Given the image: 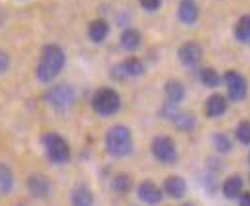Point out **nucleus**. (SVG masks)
Instances as JSON below:
<instances>
[{
  "mask_svg": "<svg viewBox=\"0 0 250 206\" xmlns=\"http://www.w3.org/2000/svg\"><path fill=\"white\" fill-rule=\"evenodd\" d=\"M65 66V52H63L62 46L58 45H46L42 50H41V58H39V64H37V79L41 83H50L54 81L60 71Z\"/></svg>",
  "mask_w": 250,
  "mask_h": 206,
  "instance_id": "f257e3e1",
  "label": "nucleus"
},
{
  "mask_svg": "<svg viewBox=\"0 0 250 206\" xmlns=\"http://www.w3.org/2000/svg\"><path fill=\"white\" fill-rule=\"evenodd\" d=\"M104 145L108 154H112L114 158H125L133 152V133L127 125L116 123L106 131Z\"/></svg>",
  "mask_w": 250,
  "mask_h": 206,
  "instance_id": "f03ea898",
  "label": "nucleus"
},
{
  "mask_svg": "<svg viewBox=\"0 0 250 206\" xmlns=\"http://www.w3.org/2000/svg\"><path fill=\"white\" fill-rule=\"evenodd\" d=\"M91 106L98 116H114L120 112L122 108V98L118 94V91H114L112 87H100L94 91L93 100H91Z\"/></svg>",
  "mask_w": 250,
  "mask_h": 206,
  "instance_id": "7ed1b4c3",
  "label": "nucleus"
},
{
  "mask_svg": "<svg viewBox=\"0 0 250 206\" xmlns=\"http://www.w3.org/2000/svg\"><path fill=\"white\" fill-rule=\"evenodd\" d=\"M42 147L52 164H65L71 158L69 143L63 139L60 133H44L42 135Z\"/></svg>",
  "mask_w": 250,
  "mask_h": 206,
  "instance_id": "20e7f679",
  "label": "nucleus"
},
{
  "mask_svg": "<svg viewBox=\"0 0 250 206\" xmlns=\"http://www.w3.org/2000/svg\"><path fill=\"white\" fill-rule=\"evenodd\" d=\"M44 102L56 112H65L75 104V91L71 85H54L44 92Z\"/></svg>",
  "mask_w": 250,
  "mask_h": 206,
  "instance_id": "39448f33",
  "label": "nucleus"
},
{
  "mask_svg": "<svg viewBox=\"0 0 250 206\" xmlns=\"http://www.w3.org/2000/svg\"><path fill=\"white\" fill-rule=\"evenodd\" d=\"M150 150H152V156L156 158L160 164H175L177 158H179V152H177V145L171 137L167 135H158L152 139V145H150Z\"/></svg>",
  "mask_w": 250,
  "mask_h": 206,
  "instance_id": "423d86ee",
  "label": "nucleus"
},
{
  "mask_svg": "<svg viewBox=\"0 0 250 206\" xmlns=\"http://www.w3.org/2000/svg\"><path fill=\"white\" fill-rule=\"evenodd\" d=\"M223 83H225V87H227V96H229L231 100L239 102V100H245V98H247L249 83H247V79H245L239 71H235V69L225 71Z\"/></svg>",
  "mask_w": 250,
  "mask_h": 206,
  "instance_id": "0eeeda50",
  "label": "nucleus"
},
{
  "mask_svg": "<svg viewBox=\"0 0 250 206\" xmlns=\"http://www.w3.org/2000/svg\"><path fill=\"white\" fill-rule=\"evenodd\" d=\"M114 77L116 79H135V77H141L145 73V64L141 58H125L122 64H118L114 69H112Z\"/></svg>",
  "mask_w": 250,
  "mask_h": 206,
  "instance_id": "6e6552de",
  "label": "nucleus"
},
{
  "mask_svg": "<svg viewBox=\"0 0 250 206\" xmlns=\"http://www.w3.org/2000/svg\"><path fill=\"white\" fill-rule=\"evenodd\" d=\"M177 58H179V62H181L183 66L194 68V66H198V64L202 62V58H204V48H202L196 41H187V43H183V45L179 46Z\"/></svg>",
  "mask_w": 250,
  "mask_h": 206,
  "instance_id": "1a4fd4ad",
  "label": "nucleus"
},
{
  "mask_svg": "<svg viewBox=\"0 0 250 206\" xmlns=\"http://www.w3.org/2000/svg\"><path fill=\"white\" fill-rule=\"evenodd\" d=\"M137 197L146 205H160L164 199V191L158 187L154 181L146 179L137 187Z\"/></svg>",
  "mask_w": 250,
  "mask_h": 206,
  "instance_id": "9d476101",
  "label": "nucleus"
},
{
  "mask_svg": "<svg viewBox=\"0 0 250 206\" xmlns=\"http://www.w3.org/2000/svg\"><path fill=\"white\" fill-rule=\"evenodd\" d=\"M27 191L35 199H46L50 195V181L42 174H31L27 177Z\"/></svg>",
  "mask_w": 250,
  "mask_h": 206,
  "instance_id": "9b49d317",
  "label": "nucleus"
},
{
  "mask_svg": "<svg viewBox=\"0 0 250 206\" xmlns=\"http://www.w3.org/2000/svg\"><path fill=\"white\" fill-rule=\"evenodd\" d=\"M225 112H227V98L223 94L214 92V94H210L206 98V102H204V114L208 118H219Z\"/></svg>",
  "mask_w": 250,
  "mask_h": 206,
  "instance_id": "f8f14e48",
  "label": "nucleus"
},
{
  "mask_svg": "<svg viewBox=\"0 0 250 206\" xmlns=\"http://www.w3.org/2000/svg\"><path fill=\"white\" fill-rule=\"evenodd\" d=\"M198 16H200V10H198V6H196L192 0H181V2H179L177 18H179L181 23L192 25V23L198 22Z\"/></svg>",
  "mask_w": 250,
  "mask_h": 206,
  "instance_id": "ddd939ff",
  "label": "nucleus"
},
{
  "mask_svg": "<svg viewBox=\"0 0 250 206\" xmlns=\"http://www.w3.org/2000/svg\"><path fill=\"white\" fill-rule=\"evenodd\" d=\"M162 191H164L167 197H171V199H181V197H185V193H187V183H185L183 177L169 176V177H166Z\"/></svg>",
  "mask_w": 250,
  "mask_h": 206,
  "instance_id": "4468645a",
  "label": "nucleus"
},
{
  "mask_svg": "<svg viewBox=\"0 0 250 206\" xmlns=\"http://www.w3.org/2000/svg\"><path fill=\"white\" fill-rule=\"evenodd\" d=\"M87 35H89V39H91L93 43L100 45V43H104V41L108 39V35H110V23H108L106 20H102V18L93 20V22L89 23V27H87Z\"/></svg>",
  "mask_w": 250,
  "mask_h": 206,
  "instance_id": "2eb2a0df",
  "label": "nucleus"
},
{
  "mask_svg": "<svg viewBox=\"0 0 250 206\" xmlns=\"http://www.w3.org/2000/svg\"><path fill=\"white\" fill-rule=\"evenodd\" d=\"M164 94H166V100L167 102L179 104V102H183V98L187 94V89H185V85L179 79H169L164 85Z\"/></svg>",
  "mask_w": 250,
  "mask_h": 206,
  "instance_id": "dca6fc26",
  "label": "nucleus"
},
{
  "mask_svg": "<svg viewBox=\"0 0 250 206\" xmlns=\"http://www.w3.org/2000/svg\"><path fill=\"white\" fill-rule=\"evenodd\" d=\"M243 185H245V181H243V177L241 176H229L223 183H221V193H223L225 199L235 201V199L241 197V193H243Z\"/></svg>",
  "mask_w": 250,
  "mask_h": 206,
  "instance_id": "f3484780",
  "label": "nucleus"
},
{
  "mask_svg": "<svg viewBox=\"0 0 250 206\" xmlns=\"http://www.w3.org/2000/svg\"><path fill=\"white\" fill-rule=\"evenodd\" d=\"M93 205H94V195L85 183H79V185H75L71 189V206H93Z\"/></svg>",
  "mask_w": 250,
  "mask_h": 206,
  "instance_id": "a211bd4d",
  "label": "nucleus"
},
{
  "mask_svg": "<svg viewBox=\"0 0 250 206\" xmlns=\"http://www.w3.org/2000/svg\"><path fill=\"white\" fill-rule=\"evenodd\" d=\"M120 43H122V48H124V50L133 52V50H137V48L141 46L143 35H141V31L135 29V27H127V29H124L122 37H120Z\"/></svg>",
  "mask_w": 250,
  "mask_h": 206,
  "instance_id": "6ab92c4d",
  "label": "nucleus"
},
{
  "mask_svg": "<svg viewBox=\"0 0 250 206\" xmlns=\"http://www.w3.org/2000/svg\"><path fill=\"white\" fill-rule=\"evenodd\" d=\"M14 183H16V179H14L12 168H10L8 164H2V162H0V193H2V195L12 193Z\"/></svg>",
  "mask_w": 250,
  "mask_h": 206,
  "instance_id": "aec40b11",
  "label": "nucleus"
},
{
  "mask_svg": "<svg viewBox=\"0 0 250 206\" xmlns=\"http://www.w3.org/2000/svg\"><path fill=\"white\" fill-rule=\"evenodd\" d=\"M171 123H173L179 131H192V129L196 127V118H194V114H190V112L179 110L177 116L171 119Z\"/></svg>",
  "mask_w": 250,
  "mask_h": 206,
  "instance_id": "412c9836",
  "label": "nucleus"
},
{
  "mask_svg": "<svg viewBox=\"0 0 250 206\" xmlns=\"http://www.w3.org/2000/svg\"><path fill=\"white\" fill-rule=\"evenodd\" d=\"M235 39L243 45H250V14L243 16L235 25Z\"/></svg>",
  "mask_w": 250,
  "mask_h": 206,
  "instance_id": "4be33fe9",
  "label": "nucleus"
},
{
  "mask_svg": "<svg viewBox=\"0 0 250 206\" xmlns=\"http://www.w3.org/2000/svg\"><path fill=\"white\" fill-rule=\"evenodd\" d=\"M198 77H200L202 85L208 89H216L221 83V75H219L214 68H202L200 73H198Z\"/></svg>",
  "mask_w": 250,
  "mask_h": 206,
  "instance_id": "5701e85b",
  "label": "nucleus"
},
{
  "mask_svg": "<svg viewBox=\"0 0 250 206\" xmlns=\"http://www.w3.org/2000/svg\"><path fill=\"white\" fill-rule=\"evenodd\" d=\"M131 187H133V181H131V177L127 176V174H118V176H114L112 179V189L116 191V193H129L131 191Z\"/></svg>",
  "mask_w": 250,
  "mask_h": 206,
  "instance_id": "b1692460",
  "label": "nucleus"
},
{
  "mask_svg": "<svg viewBox=\"0 0 250 206\" xmlns=\"http://www.w3.org/2000/svg\"><path fill=\"white\" fill-rule=\"evenodd\" d=\"M212 143H214V148L218 152H221V154H229L233 150V143H231V139L225 133H216L214 139H212Z\"/></svg>",
  "mask_w": 250,
  "mask_h": 206,
  "instance_id": "393cba45",
  "label": "nucleus"
},
{
  "mask_svg": "<svg viewBox=\"0 0 250 206\" xmlns=\"http://www.w3.org/2000/svg\"><path fill=\"white\" fill-rule=\"evenodd\" d=\"M235 135H237L239 143H243V145H250V121L243 119V121L237 125Z\"/></svg>",
  "mask_w": 250,
  "mask_h": 206,
  "instance_id": "a878e982",
  "label": "nucleus"
},
{
  "mask_svg": "<svg viewBox=\"0 0 250 206\" xmlns=\"http://www.w3.org/2000/svg\"><path fill=\"white\" fill-rule=\"evenodd\" d=\"M12 66V58L6 50H0V75H4Z\"/></svg>",
  "mask_w": 250,
  "mask_h": 206,
  "instance_id": "bb28decb",
  "label": "nucleus"
},
{
  "mask_svg": "<svg viewBox=\"0 0 250 206\" xmlns=\"http://www.w3.org/2000/svg\"><path fill=\"white\" fill-rule=\"evenodd\" d=\"M139 2H141L143 10H146V12H156L162 6V0H139Z\"/></svg>",
  "mask_w": 250,
  "mask_h": 206,
  "instance_id": "cd10ccee",
  "label": "nucleus"
},
{
  "mask_svg": "<svg viewBox=\"0 0 250 206\" xmlns=\"http://www.w3.org/2000/svg\"><path fill=\"white\" fill-rule=\"evenodd\" d=\"M239 206H250V193H241V197H239Z\"/></svg>",
  "mask_w": 250,
  "mask_h": 206,
  "instance_id": "c85d7f7f",
  "label": "nucleus"
},
{
  "mask_svg": "<svg viewBox=\"0 0 250 206\" xmlns=\"http://www.w3.org/2000/svg\"><path fill=\"white\" fill-rule=\"evenodd\" d=\"M18 206H27V205H23V203H21V205H18Z\"/></svg>",
  "mask_w": 250,
  "mask_h": 206,
  "instance_id": "c756f323",
  "label": "nucleus"
},
{
  "mask_svg": "<svg viewBox=\"0 0 250 206\" xmlns=\"http://www.w3.org/2000/svg\"><path fill=\"white\" fill-rule=\"evenodd\" d=\"M185 206H194V205H185Z\"/></svg>",
  "mask_w": 250,
  "mask_h": 206,
  "instance_id": "7c9ffc66",
  "label": "nucleus"
},
{
  "mask_svg": "<svg viewBox=\"0 0 250 206\" xmlns=\"http://www.w3.org/2000/svg\"><path fill=\"white\" fill-rule=\"evenodd\" d=\"M249 162H250V154H249Z\"/></svg>",
  "mask_w": 250,
  "mask_h": 206,
  "instance_id": "2f4dec72",
  "label": "nucleus"
}]
</instances>
